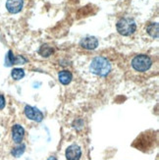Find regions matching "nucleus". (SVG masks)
I'll list each match as a JSON object with an SVG mask.
<instances>
[{
	"label": "nucleus",
	"mask_w": 159,
	"mask_h": 160,
	"mask_svg": "<svg viewBox=\"0 0 159 160\" xmlns=\"http://www.w3.org/2000/svg\"><path fill=\"white\" fill-rule=\"evenodd\" d=\"M47 160H57V159H56V157H54V156H50Z\"/></svg>",
	"instance_id": "dca6fc26"
},
{
	"label": "nucleus",
	"mask_w": 159,
	"mask_h": 160,
	"mask_svg": "<svg viewBox=\"0 0 159 160\" xmlns=\"http://www.w3.org/2000/svg\"><path fill=\"white\" fill-rule=\"evenodd\" d=\"M147 32L149 33V36L152 38H157L158 37V24H151L147 27Z\"/></svg>",
	"instance_id": "4468645a"
},
{
	"label": "nucleus",
	"mask_w": 159,
	"mask_h": 160,
	"mask_svg": "<svg viewBox=\"0 0 159 160\" xmlns=\"http://www.w3.org/2000/svg\"><path fill=\"white\" fill-rule=\"evenodd\" d=\"M25 150H26V144L21 142L17 145V147H15L12 149L11 153L14 157H20L21 155L24 154Z\"/></svg>",
	"instance_id": "9b49d317"
},
{
	"label": "nucleus",
	"mask_w": 159,
	"mask_h": 160,
	"mask_svg": "<svg viewBox=\"0 0 159 160\" xmlns=\"http://www.w3.org/2000/svg\"><path fill=\"white\" fill-rule=\"evenodd\" d=\"M23 0H7L6 8L10 13L16 14L19 13L23 8Z\"/></svg>",
	"instance_id": "1a4fd4ad"
},
{
	"label": "nucleus",
	"mask_w": 159,
	"mask_h": 160,
	"mask_svg": "<svg viewBox=\"0 0 159 160\" xmlns=\"http://www.w3.org/2000/svg\"><path fill=\"white\" fill-rule=\"evenodd\" d=\"M26 62H27V59H25L23 56H15L11 50L8 51L5 58V65L8 67L15 65V64H20V63L23 64V63H26Z\"/></svg>",
	"instance_id": "0eeeda50"
},
{
	"label": "nucleus",
	"mask_w": 159,
	"mask_h": 160,
	"mask_svg": "<svg viewBox=\"0 0 159 160\" xmlns=\"http://www.w3.org/2000/svg\"><path fill=\"white\" fill-rule=\"evenodd\" d=\"M53 52H54L53 48L50 47L49 45H47V44L42 45V46H41V47L39 48V50H38V53H39L42 57H49Z\"/></svg>",
	"instance_id": "f8f14e48"
},
{
	"label": "nucleus",
	"mask_w": 159,
	"mask_h": 160,
	"mask_svg": "<svg viewBox=\"0 0 159 160\" xmlns=\"http://www.w3.org/2000/svg\"><path fill=\"white\" fill-rule=\"evenodd\" d=\"M91 71L99 77H105L111 71V64L108 59L104 57H95L91 63Z\"/></svg>",
	"instance_id": "f257e3e1"
},
{
	"label": "nucleus",
	"mask_w": 159,
	"mask_h": 160,
	"mask_svg": "<svg viewBox=\"0 0 159 160\" xmlns=\"http://www.w3.org/2000/svg\"><path fill=\"white\" fill-rule=\"evenodd\" d=\"M117 31L122 36H131L137 30V24L132 18H122L116 25Z\"/></svg>",
	"instance_id": "f03ea898"
},
{
	"label": "nucleus",
	"mask_w": 159,
	"mask_h": 160,
	"mask_svg": "<svg viewBox=\"0 0 159 160\" xmlns=\"http://www.w3.org/2000/svg\"><path fill=\"white\" fill-rule=\"evenodd\" d=\"M25 136V130L21 125H14L12 128V138L14 142L21 143Z\"/></svg>",
	"instance_id": "6e6552de"
},
{
	"label": "nucleus",
	"mask_w": 159,
	"mask_h": 160,
	"mask_svg": "<svg viewBox=\"0 0 159 160\" xmlns=\"http://www.w3.org/2000/svg\"><path fill=\"white\" fill-rule=\"evenodd\" d=\"M5 98H4V96L2 94H0V110H2L4 107H5Z\"/></svg>",
	"instance_id": "2eb2a0df"
},
{
	"label": "nucleus",
	"mask_w": 159,
	"mask_h": 160,
	"mask_svg": "<svg viewBox=\"0 0 159 160\" xmlns=\"http://www.w3.org/2000/svg\"><path fill=\"white\" fill-rule=\"evenodd\" d=\"M82 156V149L78 144H72L66 149L67 160H80Z\"/></svg>",
	"instance_id": "39448f33"
},
{
	"label": "nucleus",
	"mask_w": 159,
	"mask_h": 160,
	"mask_svg": "<svg viewBox=\"0 0 159 160\" xmlns=\"http://www.w3.org/2000/svg\"><path fill=\"white\" fill-rule=\"evenodd\" d=\"M58 79L62 85L66 86L71 82V81L73 79V76H72L71 72H69V71H61V72H59Z\"/></svg>",
	"instance_id": "9d476101"
},
{
	"label": "nucleus",
	"mask_w": 159,
	"mask_h": 160,
	"mask_svg": "<svg viewBox=\"0 0 159 160\" xmlns=\"http://www.w3.org/2000/svg\"><path fill=\"white\" fill-rule=\"evenodd\" d=\"M81 46L87 50H93L98 46V39L94 37H87L81 40Z\"/></svg>",
	"instance_id": "423d86ee"
},
{
	"label": "nucleus",
	"mask_w": 159,
	"mask_h": 160,
	"mask_svg": "<svg viewBox=\"0 0 159 160\" xmlns=\"http://www.w3.org/2000/svg\"><path fill=\"white\" fill-rule=\"evenodd\" d=\"M25 115L27 118H29L32 121H36V122H41L43 120V114L42 112L37 109V107H32L30 105H27L25 107Z\"/></svg>",
	"instance_id": "20e7f679"
},
{
	"label": "nucleus",
	"mask_w": 159,
	"mask_h": 160,
	"mask_svg": "<svg viewBox=\"0 0 159 160\" xmlns=\"http://www.w3.org/2000/svg\"><path fill=\"white\" fill-rule=\"evenodd\" d=\"M11 76H12V78L14 80H21L22 78H24V76H25V71L23 70V69H21V68H15V69H13L12 72H11Z\"/></svg>",
	"instance_id": "ddd939ff"
},
{
	"label": "nucleus",
	"mask_w": 159,
	"mask_h": 160,
	"mask_svg": "<svg viewBox=\"0 0 159 160\" xmlns=\"http://www.w3.org/2000/svg\"><path fill=\"white\" fill-rule=\"evenodd\" d=\"M152 65L151 59L147 55H137L132 61V66L137 72H146Z\"/></svg>",
	"instance_id": "7ed1b4c3"
}]
</instances>
